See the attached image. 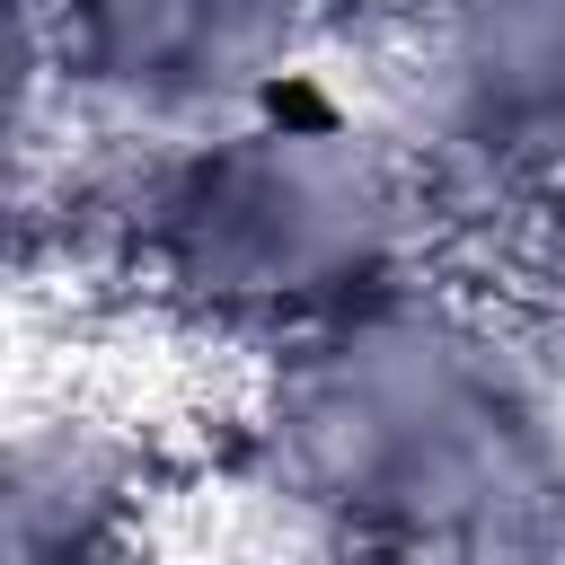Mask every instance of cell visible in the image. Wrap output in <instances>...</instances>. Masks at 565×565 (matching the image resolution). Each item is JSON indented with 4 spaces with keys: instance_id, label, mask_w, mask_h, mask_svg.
Listing matches in <instances>:
<instances>
[{
    "instance_id": "cell-6",
    "label": "cell",
    "mask_w": 565,
    "mask_h": 565,
    "mask_svg": "<svg viewBox=\"0 0 565 565\" xmlns=\"http://www.w3.org/2000/svg\"><path fill=\"white\" fill-rule=\"evenodd\" d=\"M530 230H539V247H547V282L565 291V203H556V212H539Z\"/></svg>"
},
{
    "instance_id": "cell-5",
    "label": "cell",
    "mask_w": 565,
    "mask_h": 565,
    "mask_svg": "<svg viewBox=\"0 0 565 565\" xmlns=\"http://www.w3.org/2000/svg\"><path fill=\"white\" fill-rule=\"evenodd\" d=\"M159 450L97 397L26 406L9 433V565H150L159 556Z\"/></svg>"
},
{
    "instance_id": "cell-3",
    "label": "cell",
    "mask_w": 565,
    "mask_h": 565,
    "mask_svg": "<svg viewBox=\"0 0 565 565\" xmlns=\"http://www.w3.org/2000/svg\"><path fill=\"white\" fill-rule=\"evenodd\" d=\"M388 0H18L26 141L159 150L327 79Z\"/></svg>"
},
{
    "instance_id": "cell-1",
    "label": "cell",
    "mask_w": 565,
    "mask_h": 565,
    "mask_svg": "<svg viewBox=\"0 0 565 565\" xmlns=\"http://www.w3.org/2000/svg\"><path fill=\"white\" fill-rule=\"evenodd\" d=\"M238 450L327 565H565V371L441 265L265 353Z\"/></svg>"
},
{
    "instance_id": "cell-4",
    "label": "cell",
    "mask_w": 565,
    "mask_h": 565,
    "mask_svg": "<svg viewBox=\"0 0 565 565\" xmlns=\"http://www.w3.org/2000/svg\"><path fill=\"white\" fill-rule=\"evenodd\" d=\"M397 132L441 203L477 194L521 221L565 203V0H388Z\"/></svg>"
},
{
    "instance_id": "cell-2",
    "label": "cell",
    "mask_w": 565,
    "mask_h": 565,
    "mask_svg": "<svg viewBox=\"0 0 565 565\" xmlns=\"http://www.w3.org/2000/svg\"><path fill=\"white\" fill-rule=\"evenodd\" d=\"M62 265L221 353H282L433 274L441 185L335 79L159 150H62Z\"/></svg>"
}]
</instances>
